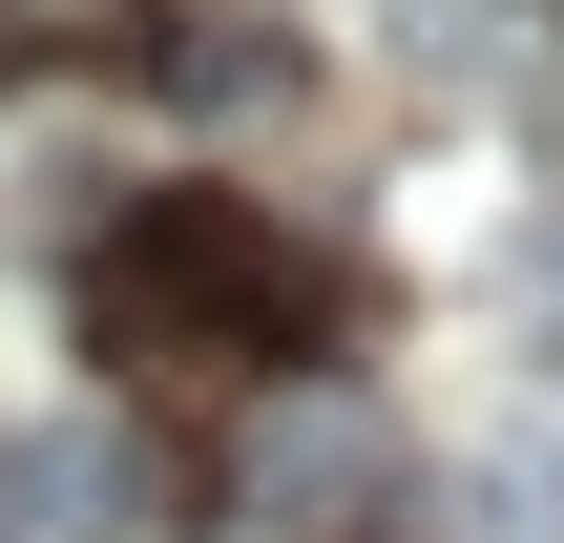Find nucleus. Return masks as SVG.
I'll return each mask as SVG.
<instances>
[{
    "mask_svg": "<svg viewBox=\"0 0 564 543\" xmlns=\"http://www.w3.org/2000/svg\"><path fill=\"white\" fill-rule=\"evenodd\" d=\"M84 335L126 377H314L335 356V272L230 188H147L105 230V272H84Z\"/></svg>",
    "mask_w": 564,
    "mask_h": 543,
    "instance_id": "obj_1",
    "label": "nucleus"
},
{
    "mask_svg": "<svg viewBox=\"0 0 564 543\" xmlns=\"http://www.w3.org/2000/svg\"><path fill=\"white\" fill-rule=\"evenodd\" d=\"M21 481L63 502V543H126V523H147V439H105V419H63V439H42Z\"/></svg>",
    "mask_w": 564,
    "mask_h": 543,
    "instance_id": "obj_2",
    "label": "nucleus"
},
{
    "mask_svg": "<svg viewBox=\"0 0 564 543\" xmlns=\"http://www.w3.org/2000/svg\"><path fill=\"white\" fill-rule=\"evenodd\" d=\"M167 84H188V105H293V21H209Z\"/></svg>",
    "mask_w": 564,
    "mask_h": 543,
    "instance_id": "obj_3",
    "label": "nucleus"
},
{
    "mask_svg": "<svg viewBox=\"0 0 564 543\" xmlns=\"http://www.w3.org/2000/svg\"><path fill=\"white\" fill-rule=\"evenodd\" d=\"M147 0H0V84H42V63H105Z\"/></svg>",
    "mask_w": 564,
    "mask_h": 543,
    "instance_id": "obj_4",
    "label": "nucleus"
},
{
    "mask_svg": "<svg viewBox=\"0 0 564 543\" xmlns=\"http://www.w3.org/2000/svg\"><path fill=\"white\" fill-rule=\"evenodd\" d=\"M544 293H564V251H544Z\"/></svg>",
    "mask_w": 564,
    "mask_h": 543,
    "instance_id": "obj_5",
    "label": "nucleus"
}]
</instances>
